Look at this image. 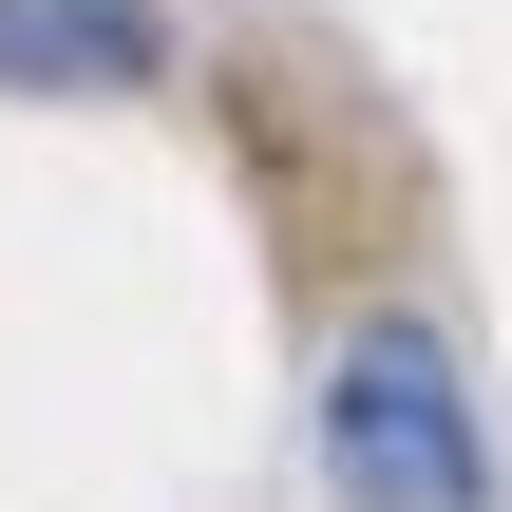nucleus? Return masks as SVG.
Returning a JSON list of instances; mask_svg holds the SVG:
<instances>
[{
    "instance_id": "2",
    "label": "nucleus",
    "mask_w": 512,
    "mask_h": 512,
    "mask_svg": "<svg viewBox=\"0 0 512 512\" xmlns=\"http://www.w3.org/2000/svg\"><path fill=\"white\" fill-rule=\"evenodd\" d=\"M171 57L152 0H0V95H133Z\"/></svg>"
},
{
    "instance_id": "1",
    "label": "nucleus",
    "mask_w": 512,
    "mask_h": 512,
    "mask_svg": "<svg viewBox=\"0 0 512 512\" xmlns=\"http://www.w3.org/2000/svg\"><path fill=\"white\" fill-rule=\"evenodd\" d=\"M323 475L342 512H494V418L437 323H361L323 361Z\"/></svg>"
}]
</instances>
